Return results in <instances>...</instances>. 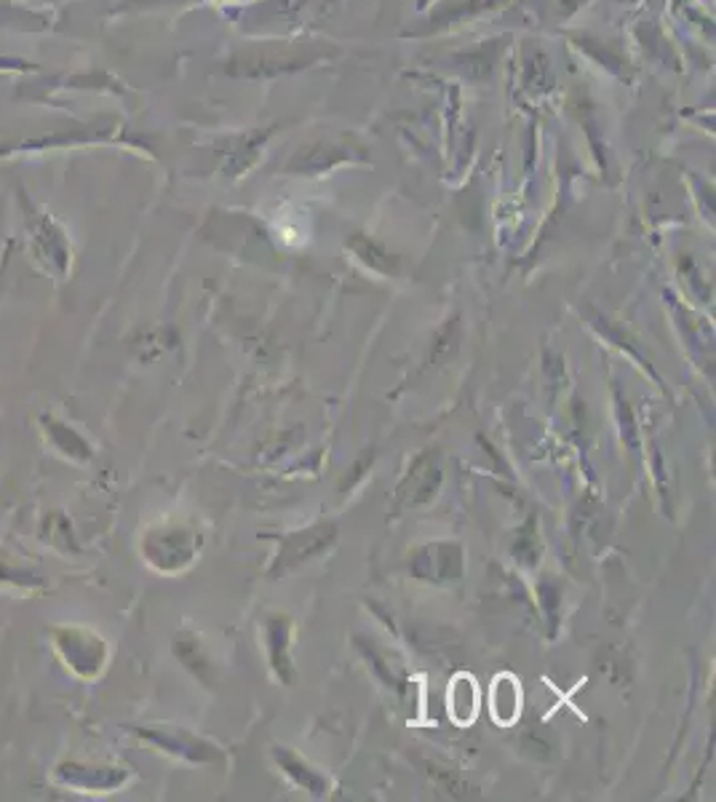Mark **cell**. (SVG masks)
I'll return each mask as SVG.
<instances>
[{
  "mask_svg": "<svg viewBox=\"0 0 716 802\" xmlns=\"http://www.w3.org/2000/svg\"><path fill=\"white\" fill-rule=\"evenodd\" d=\"M521 712V691L511 674L494 677L492 685V717L503 725H511Z\"/></svg>",
  "mask_w": 716,
  "mask_h": 802,
  "instance_id": "obj_2",
  "label": "cell"
},
{
  "mask_svg": "<svg viewBox=\"0 0 716 802\" xmlns=\"http://www.w3.org/2000/svg\"><path fill=\"white\" fill-rule=\"evenodd\" d=\"M267 647H271V661L273 668L278 672L281 679H290V655H286V647H290V618H271L267 624Z\"/></svg>",
  "mask_w": 716,
  "mask_h": 802,
  "instance_id": "obj_3",
  "label": "cell"
},
{
  "mask_svg": "<svg viewBox=\"0 0 716 802\" xmlns=\"http://www.w3.org/2000/svg\"><path fill=\"white\" fill-rule=\"evenodd\" d=\"M479 714V687L468 674L452 679L450 687V717L458 725H471Z\"/></svg>",
  "mask_w": 716,
  "mask_h": 802,
  "instance_id": "obj_1",
  "label": "cell"
}]
</instances>
